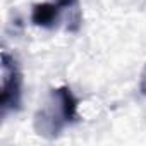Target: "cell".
Returning a JSON list of instances; mask_svg holds the SVG:
<instances>
[{
    "label": "cell",
    "mask_w": 146,
    "mask_h": 146,
    "mask_svg": "<svg viewBox=\"0 0 146 146\" xmlns=\"http://www.w3.org/2000/svg\"><path fill=\"white\" fill-rule=\"evenodd\" d=\"M139 91L146 98V64H144V67L141 70V76H139Z\"/></svg>",
    "instance_id": "cell-4"
},
{
    "label": "cell",
    "mask_w": 146,
    "mask_h": 146,
    "mask_svg": "<svg viewBox=\"0 0 146 146\" xmlns=\"http://www.w3.org/2000/svg\"><path fill=\"white\" fill-rule=\"evenodd\" d=\"M62 16V7L52 2L35 4L31 9V23L43 29H53L58 26Z\"/></svg>",
    "instance_id": "cell-3"
},
{
    "label": "cell",
    "mask_w": 146,
    "mask_h": 146,
    "mask_svg": "<svg viewBox=\"0 0 146 146\" xmlns=\"http://www.w3.org/2000/svg\"><path fill=\"white\" fill-rule=\"evenodd\" d=\"M23 105V70L19 62L9 52H2V90H0V110L2 117L21 110Z\"/></svg>",
    "instance_id": "cell-2"
},
{
    "label": "cell",
    "mask_w": 146,
    "mask_h": 146,
    "mask_svg": "<svg viewBox=\"0 0 146 146\" xmlns=\"http://www.w3.org/2000/svg\"><path fill=\"white\" fill-rule=\"evenodd\" d=\"M79 100L69 86H58L48 91L45 102L35 113V131L45 139H57L69 125L79 120Z\"/></svg>",
    "instance_id": "cell-1"
},
{
    "label": "cell",
    "mask_w": 146,
    "mask_h": 146,
    "mask_svg": "<svg viewBox=\"0 0 146 146\" xmlns=\"http://www.w3.org/2000/svg\"><path fill=\"white\" fill-rule=\"evenodd\" d=\"M55 4H58L62 9H74L78 7V0H55Z\"/></svg>",
    "instance_id": "cell-5"
}]
</instances>
